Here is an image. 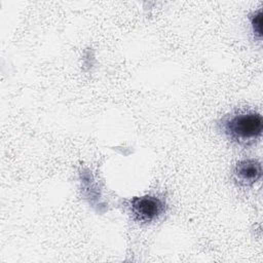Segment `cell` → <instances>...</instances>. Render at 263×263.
<instances>
[{"instance_id":"cell-1","label":"cell","mask_w":263,"mask_h":263,"mask_svg":"<svg viewBox=\"0 0 263 263\" xmlns=\"http://www.w3.org/2000/svg\"><path fill=\"white\" fill-rule=\"evenodd\" d=\"M220 126L223 134L231 142L248 147L260 139L263 130V119L258 112L241 110L224 117Z\"/></svg>"},{"instance_id":"cell-2","label":"cell","mask_w":263,"mask_h":263,"mask_svg":"<svg viewBox=\"0 0 263 263\" xmlns=\"http://www.w3.org/2000/svg\"><path fill=\"white\" fill-rule=\"evenodd\" d=\"M128 208L138 222L149 223L159 218L165 211L164 201L155 195L137 196L129 200Z\"/></svg>"},{"instance_id":"cell-3","label":"cell","mask_w":263,"mask_h":263,"mask_svg":"<svg viewBox=\"0 0 263 263\" xmlns=\"http://www.w3.org/2000/svg\"><path fill=\"white\" fill-rule=\"evenodd\" d=\"M262 177V167L259 161L247 159L238 161L233 170V179L239 186L249 187L257 183Z\"/></svg>"},{"instance_id":"cell-4","label":"cell","mask_w":263,"mask_h":263,"mask_svg":"<svg viewBox=\"0 0 263 263\" xmlns=\"http://www.w3.org/2000/svg\"><path fill=\"white\" fill-rule=\"evenodd\" d=\"M261 10H259L257 13H255L252 17V27L254 33L257 34L259 38H261Z\"/></svg>"}]
</instances>
